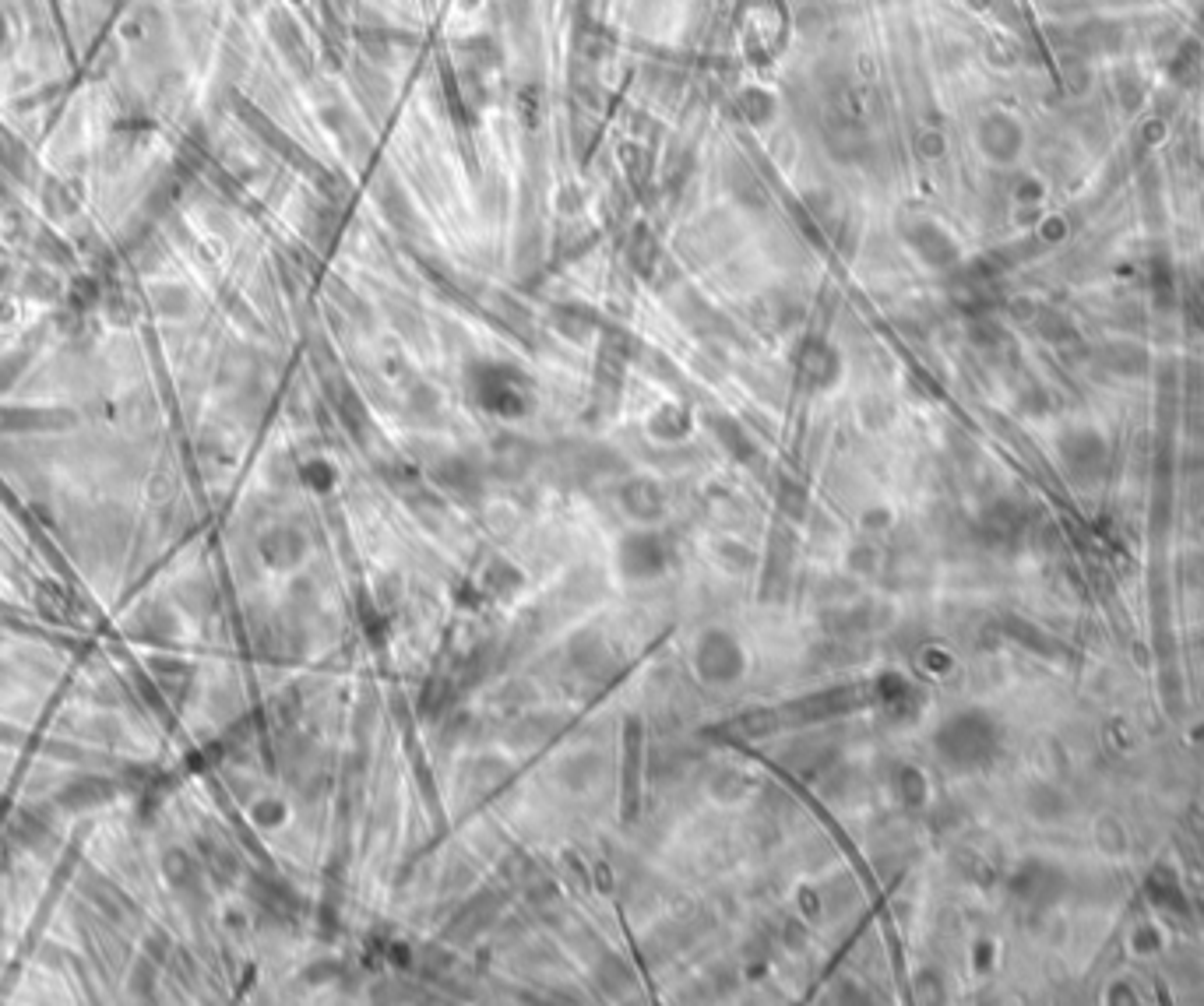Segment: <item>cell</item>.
<instances>
[{"mask_svg":"<svg viewBox=\"0 0 1204 1006\" xmlns=\"http://www.w3.org/2000/svg\"><path fill=\"white\" fill-rule=\"evenodd\" d=\"M596 981L602 985V992H609V996H623V992L634 989V975H631V968L623 965L620 957H606V961L599 957V961H596Z\"/></svg>","mask_w":1204,"mask_h":1006,"instance_id":"obj_9","label":"cell"},{"mask_svg":"<svg viewBox=\"0 0 1204 1006\" xmlns=\"http://www.w3.org/2000/svg\"><path fill=\"white\" fill-rule=\"evenodd\" d=\"M814 898H817V908H821L828 919H838V915H845L852 905H856L859 890H856V883H852L849 876H834V880H828L825 887L817 890Z\"/></svg>","mask_w":1204,"mask_h":1006,"instance_id":"obj_7","label":"cell"},{"mask_svg":"<svg viewBox=\"0 0 1204 1006\" xmlns=\"http://www.w3.org/2000/svg\"><path fill=\"white\" fill-rule=\"evenodd\" d=\"M852 704H859V694L852 687H834L825 694H814L800 704L789 707L792 721H828V718H842L852 711Z\"/></svg>","mask_w":1204,"mask_h":1006,"instance_id":"obj_2","label":"cell"},{"mask_svg":"<svg viewBox=\"0 0 1204 1006\" xmlns=\"http://www.w3.org/2000/svg\"><path fill=\"white\" fill-rule=\"evenodd\" d=\"M775 729H778V714L775 711H743V714H736V718L729 721V732L740 736V739H747V743H761V739H768Z\"/></svg>","mask_w":1204,"mask_h":1006,"instance_id":"obj_8","label":"cell"},{"mask_svg":"<svg viewBox=\"0 0 1204 1006\" xmlns=\"http://www.w3.org/2000/svg\"><path fill=\"white\" fill-rule=\"evenodd\" d=\"M620 563L627 578H656L662 571V545L652 535H627L620 545Z\"/></svg>","mask_w":1204,"mask_h":1006,"instance_id":"obj_3","label":"cell"},{"mask_svg":"<svg viewBox=\"0 0 1204 1006\" xmlns=\"http://www.w3.org/2000/svg\"><path fill=\"white\" fill-rule=\"evenodd\" d=\"M716 560L722 563L729 574H740V571H750V567H754V553H750L743 542H736V538H718Z\"/></svg>","mask_w":1204,"mask_h":1006,"instance_id":"obj_13","label":"cell"},{"mask_svg":"<svg viewBox=\"0 0 1204 1006\" xmlns=\"http://www.w3.org/2000/svg\"><path fill=\"white\" fill-rule=\"evenodd\" d=\"M596 756L592 754H582V756H571V760H567V774H564V781L567 785H571V789H585V785H589L592 778H596Z\"/></svg>","mask_w":1204,"mask_h":1006,"instance_id":"obj_14","label":"cell"},{"mask_svg":"<svg viewBox=\"0 0 1204 1006\" xmlns=\"http://www.w3.org/2000/svg\"><path fill=\"white\" fill-rule=\"evenodd\" d=\"M487 585L493 587L497 595H507V591H514V587L522 585V578H518V571H514L511 563H493V571H487Z\"/></svg>","mask_w":1204,"mask_h":1006,"instance_id":"obj_15","label":"cell"},{"mask_svg":"<svg viewBox=\"0 0 1204 1006\" xmlns=\"http://www.w3.org/2000/svg\"><path fill=\"white\" fill-rule=\"evenodd\" d=\"M556 729H560V721L556 718H546V714H525V718L511 729V743H518V747H536V743H543L546 736H553Z\"/></svg>","mask_w":1204,"mask_h":1006,"instance_id":"obj_11","label":"cell"},{"mask_svg":"<svg viewBox=\"0 0 1204 1006\" xmlns=\"http://www.w3.org/2000/svg\"><path fill=\"white\" fill-rule=\"evenodd\" d=\"M698 669L708 683H733L743 669V654L736 647V641L722 630H712L705 634L698 644Z\"/></svg>","mask_w":1204,"mask_h":1006,"instance_id":"obj_1","label":"cell"},{"mask_svg":"<svg viewBox=\"0 0 1204 1006\" xmlns=\"http://www.w3.org/2000/svg\"><path fill=\"white\" fill-rule=\"evenodd\" d=\"M602 591H606V581H602V574H599L596 567H582V571H574L571 578H567V595H571V602L574 598H578V602H596Z\"/></svg>","mask_w":1204,"mask_h":1006,"instance_id":"obj_12","label":"cell"},{"mask_svg":"<svg viewBox=\"0 0 1204 1006\" xmlns=\"http://www.w3.org/2000/svg\"><path fill=\"white\" fill-rule=\"evenodd\" d=\"M831 756H834V750L828 747V739H800L796 747H789L782 754V763L792 767L796 774L814 778V774H821V771H831Z\"/></svg>","mask_w":1204,"mask_h":1006,"instance_id":"obj_4","label":"cell"},{"mask_svg":"<svg viewBox=\"0 0 1204 1006\" xmlns=\"http://www.w3.org/2000/svg\"><path fill=\"white\" fill-rule=\"evenodd\" d=\"M620 503H623V511L638 521H659L665 507L656 482H627L620 493Z\"/></svg>","mask_w":1204,"mask_h":1006,"instance_id":"obj_5","label":"cell"},{"mask_svg":"<svg viewBox=\"0 0 1204 1006\" xmlns=\"http://www.w3.org/2000/svg\"><path fill=\"white\" fill-rule=\"evenodd\" d=\"M708 792L718 803H740L750 792V778L743 771H736V767H718L716 778L708 781Z\"/></svg>","mask_w":1204,"mask_h":1006,"instance_id":"obj_10","label":"cell"},{"mask_svg":"<svg viewBox=\"0 0 1204 1006\" xmlns=\"http://www.w3.org/2000/svg\"><path fill=\"white\" fill-rule=\"evenodd\" d=\"M623 747H627V760H623V813H631L638 806V778H641V721L627 725V736H623Z\"/></svg>","mask_w":1204,"mask_h":1006,"instance_id":"obj_6","label":"cell"}]
</instances>
